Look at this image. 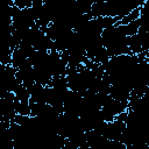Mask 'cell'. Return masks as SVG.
I'll return each mask as SVG.
<instances>
[{"mask_svg": "<svg viewBox=\"0 0 149 149\" xmlns=\"http://www.w3.org/2000/svg\"><path fill=\"white\" fill-rule=\"evenodd\" d=\"M101 40L104 47L106 48L111 57L132 54L128 47V35L126 30V24L116 22L115 24L104 29L101 33Z\"/></svg>", "mask_w": 149, "mask_h": 149, "instance_id": "6da1fadb", "label": "cell"}, {"mask_svg": "<svg viewBox=\"0 0 149 149\" xmlns=\"http://www.w3.org/2000/svg\"><path fill=\"white\" fill-rule=\"evenodd\" d=\"M147 31H142L139 30L136 34L128 36V47L132 51V54H136L139 55L142 51V44L144 41V36H146Z\"/></svg>", "mask_w": 149, "mask_h": 149, "instance_id": "7a4b0ae2", "label": "cell"}, {"mask_svg": "<svg viewBox=\"0 0 149 149\" xmlns=\"http://www.w3.org/2000/svg\"><path fill=\"white\" fill-rule=\"evenodd\" d=\"M130 92H132L130 90L120 85H111V88H109V95L121 101H128L130 97Z\"/></svg>", "mask_w": 149, "mask_h": 149, "instance_id": "3957f363", "label": "cell"}, {"mask_svg": "<svg viewBox=\"0 0 149 149\" xmlns=\"http://www.w3.org/2000/svg\"><path fill=\"white\" fill-rule=\"evenodd\" d=\"M139 21H140L139 30L148 31L149 30V0H147L141 6V15L139 17Z\"/></svg>", "mask_w": 149, "mask_h": 149, "instance_id": "277c9868", "label": "cell"}, {"mask_svg": "<svg viewBox=\"0 0 149 149\" xmlns=\"http://www.w3.org/2000/svg\"><path fill=\"white\" fill-rule=\"evenodd\" d=\"M28 61H29V58L21 51L20 48H15V49L13 50V54H12V65H13L15 69H20V68L23 66Z\"/></svg>", "mask_w": 149, "mask_h": 149, "instance_id": "5b68a950", "label": "cell"}, {"mask_svg": "<svg viewBox=\"0 0 149 149\" xmlns=\"http://www.w3.org/2000/svg\"><path fill=\"white\" fill-rule=\"evenodd\" d=\"M49 86L55 87L57 90H68L69 88V84H68V79L65 76H61V77H52Z\"/></svg>", "mask_w": 149, "mask_h": 149, "instance_id": "8992f818", "label": "cell"}, {"mask_svg": "<svg viewBox=\"0 0 149 149\" xmlns=\"http://www.w3.org/2000/svg\"><path fill=\"white\" fill-rule=\"evenodd\" d=\"M15 111L21 115H30V102H22L15 98Z\"/></svg>", "mask_w": 149, "mask_h": 149, "instance_id": "52a82bcc", "label": "cell"}, {"mask_svg": "<svg viewBox=\"0 0 149 149\" xmlns=\"http://www.w3.org/2000/svg\"><path fill=\"white\" fill-rule=\"evenodd\" d=\"M140 15H141V7H139V8L134 9V10H132L129 14H127L126 16H123L119 22H120L121 24H128L129 22H132V21H134V20H137V19L140 17Z\"/></svg>", "mask_w": 149, "mask_h": 149, "instance_id": "ba28073f", "label": "cell"}, {"mask_svg": "<svg viewBox=\"0 0 149 149\" xmlns=\"http://www.w3.org/2000/svg\"><path fill=\"white\" fill-rule=\"evenodd\" d=\"M139 28H140V21L139 19L137 20H134L132 22H129L128 24H126V30H127V35L128 36H132L134 34H136L139 31Z\"/></svg>", "mask_w": 149, "mask_h": 149, "instance_id": "9c48e42d", "label": "cell"}, {"mask_svg": "<svg viewBox=\"0 0 149 149\" xmlns=\"http://www.w3.org/2000/svg\"><path fill=\"white\" fill-rule=\"evenodd\" d=\"M142 51H149V30L146 33L144 41L142 44Z\"/></svg>", "mask_w": 149, "mask_h": 149, "instance_id": "30bf717a", "label": "cell"}, {"mask_svg": "<svg viewBox=\"0 0 149 149\" xmlns=\"http://www.w3.org/2000/svg\"><path fill=\"white\" fill-rule=\"evenodd\" d=\"M102 1H106V0H92L93 3H97V2H102Z\"/></svg>", "mask_w": 149, "mask_h": 149, "instance_id": "8fae6325", "label": "cell"}, {"mask_svg": "<svg viewBox=\"0 0 149 149\" xmlns=\"http://www.w3.org/2000/svg\"><path fill=\"white\" fill-rule=\"evenodd\" d=\"M147 59H149V52H148V56H147Z\"/></svg>", "mask_w": 149, "mask_h": 149, "instance_id": "7c38bea8", "label": "cell"}]
</instances>
